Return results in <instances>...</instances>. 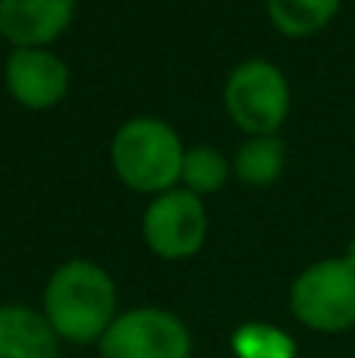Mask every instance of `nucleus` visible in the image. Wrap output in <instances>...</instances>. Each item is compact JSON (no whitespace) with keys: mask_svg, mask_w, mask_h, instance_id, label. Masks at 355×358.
Wrapping results in <instances>:
<instances>
[{"mask_svg":"<svg viewBox=\"0 0 355 358\" xmlns=\"http://www.w3.org/2000/svg\"><path fill=\"white\" fill-rule=\"evenodd\" d=\"M113 170L136 192H170L182 176V142L164 120L138 117L119 126L110 145Z\"/></svg>","mask_w":355,"mask_h":358,"instance_id":"f03ea898","label":"nucleus"},{"mask_svg":"<svg viewBox=\"0 0 355 358\" xmlns=\"http://www.w3.org/2000/svg\"><path fill=\"white\" fill-rule=\"evenodd\" d=\"M101 358H192V336L164 308H132L117 315L98 343Z\"/></svg>","mask_w":355,"mask_h":358,"instance_id":"39448f33","label":"nucleus"},{"mask_svg":"<svg viewBox=\"0 0 355 358\" xmlns=\"http://www.w3.org/2000/svg\"><path fill=\"white\" fill-rule=\"evenodd\" d=\"M180 179L186 182V192H192V195H214V192L224 189V182H226L224 155L208 148V145H198V148L186 151Z\"/></svg>","mask_w":355,"mask_h":358,"instance_id":"f8f14e48","label":"nucleus"},{"mask_svg":"<svg viewBox=\"0 0 355 358\" xmlns=\"http://www.w3.org/2000/svg\"><path fill=\"white\" fill-rule=\"evenodd\" d=\"M343 258H346V261H349V264L355 267V239L349 242V248H346V255H343Z\"/></svg>","mask_w":355,"mask_h":358,"instance_id":"4468645a","label":"nucleus"},{"mask_svg":"<svg viewBox=\"0 0 355 358\" xmlns=\"http://www.w3.org/2000/svg\"><path fill=\"white\" fill-rule=\"evenodd\" d=\"M75 0H0V35L16 48L50 44L69 25Z\"/></svg>","mask_w":355,"mask_h":358,"instance_id":"6e6552de","label":"nucleus"},{"mask_svg":"<svg viewBox=\"0 0 355 358\" xmlns=\"http://www.w3.org/2000/svg\"><path fill=\"white\" fill-rule=\"evenodd\" d=\"M233 352L236 358H296V343L268 324H245L233 334Z\"/></svg>","mask_w":355,"mask_h":358,"instance_id":"ddd939ff","label":"nucleus"},{"mask_svg":"<svg viewBox=\"0 0 355 358\" xmlns=\"http://www.w3.org/2000/svg\"><path fill=\"white\" fill-rule=\"evenodd\" d=\"M145 242L154 255L167 261H180L205 245L208 214L198 195L186 189H170L148 204L142 220Z\"/></svg>","mask_w":355,"mask_h":358,"instance_id":"423d86ee","label":"nucleus"},{"mask_svg":"<svg viewBox=\"0 0 355 358\" xmlns=\"http://www.w3.org/2000/svg\"><path fill=\"white\" fill-rule=\"evenodd\" d=\"M289 308L318 334L355 327V267L346 258H327L296 277Z\"/></svg>","mask_w":355,"mask_h":358,"instance_id":"7ed1b4c3","label":"nucleus"},{"mask_svg":"<svg viewBox=\"0 0 355 358\" xmlns=\"http://www.w3.org/2000/svg\"><path fill=\"white\" fill-rule=\"evenodd\" d=\"M224 104L249 136H274L289 113V85L268 60H245L230 73Z\"/></svg>","mask_w":355,"mask_h":358,"instance_id":"20e7f679","label":"nucleus"},{"mask_svg":"<svg viewBox=\"0 0 355 358\" xmlns=\"http://www.w3.org/2000/svg\"><path fill=\"white\" fill-rule=\"evenodd\" d=\"M44 317L66 343H101L117 321V289L107 271L94 261H66L48 280Z\"/></svg>","mask_w":355,"mask_h":358,"instance_id":"f257e3e1","label":"nucleus"},{"mask_svg":"<svg viewBox=\"0 0 355 358\" xmlns=\"http://www.w3.org/2000/svg\"><path fill=\"white\" fill-rule=\"evenodd\" d=\"M60 336L44 311L25 305H0V358H57Z\"/></svg>","mask_w":355,"mask_h":358,"instance_id":"1a4fd4ad","label":"nucleus"},{"mask_svg":"<svg viewBox=\"0 0 355 358\" xmlns=\"http://www.w3.org/2000/svg\"><path fill=\"white\" fill-rule=\"evenodd\" d=\"M340 10V0H268V16L283 35H314Z\"/></svg>","mask_w":355,"mask_h":358,"instance_id":"9d476101","label":"nucleus"},{"mask_svg":"<svg viewBox=\"0 0 355 358\" xmlns=\"http://www.w3.org/2000/svg\"><path fill=\"white\" fill-rule=\"evenodd\" d=\"M283 142L277 136H252L236 155V176L245 185H270L283 173Z\"/></svg>","mask_w":355,"mask_h":358,"instance_id":"9b49d317","label":"nucleus"},{"mask_svg":"<svg viewBox=\"0 0 355 358\" xmlns=\"http://www.w3.org/2000/svg\"><path fill=\"white\" fill-rule=\"evenodd\" d=\"M6 88L19 104L44 110L63 101L69 88V69L44 48H16L6 60Z\"/></svg>","mask_w":355,"mask_h":358,"instance_id":"0eeeda50","label":"nucleus"}]
</instances>
